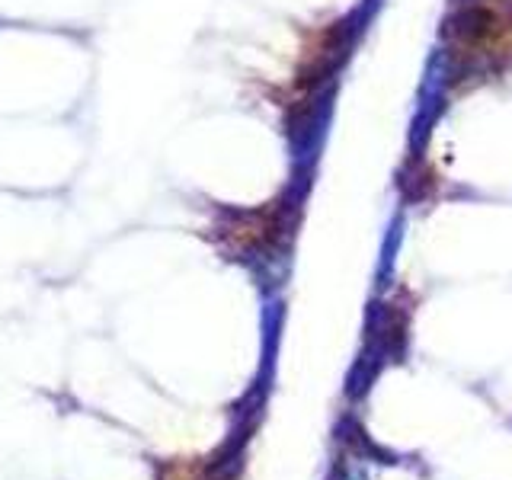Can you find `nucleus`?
Instances as JSON below:
<instances>
[{
  "instance_id": "nucleus-1",
  "label": "nucleus",
  "mask_w": 512,
  "mask_h": 480,
  "mask_svg": "<svg viewBox=\"0 0 512 480\" xmlns=\"http://www.w3.org/2000/svg\"><path fill=\"white\" fill-rule=\"evenodd\" d=\"M452 64L458 80H487L512 64V0H471L455 23Z\"/></svg>"
}]
</instances>
